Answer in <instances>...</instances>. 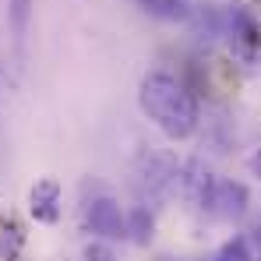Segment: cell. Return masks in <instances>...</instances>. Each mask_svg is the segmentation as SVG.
<instances>
[{
	"label": "cell",
	"instance_id": "cell-2",
	"mask_svg": "<svg viewBox=\"0 0 261 261\" xmlns=\"http://www.w3.org/2000/svg\"><path fill=\"white\" fill-rule=\"evenodd\" d=\"M85 222L92 226V233L110 237V240H117V237L127 233V219H124L120 205H117L113 198H95V201H88L85 205Z\"/></svg>",
	"mask_w": 261,
	"mask_h": 261
},
{
	"label": "cell",
	"instance_id": "cell-3",
	"mask_svg": "<svg viewBox=\"0 0 261 261\" xmlns=\"http://www.w3.org/2000/svg\"><path fill=\"white\" fill-rule=\"evenodd\" d=\"M208 208H216V216H222V219H240L244 208H247V187L233 184V180L216 184L212 198H208Z\"/></svg>",
	"mask_w": 261,
	"mask_h": 261
},
{
	"label": "cell",
	"instance_id": "cell-1",
	"mask_svg": "<svg viewBox=\"0 0 261 261\" xmlns=\"http://www.w3.org/2000/svg\"><path fill=\"white\" fill-rule=\"evenodd\" d=\"M138 102L148 113V120H155V127L170 138H191L198 127V102L187 88L170 74H145L138 88Z\"/></svg>",
	"mask_w": 261,
	"mask_h": 261
},
{
	"label": "cell",
	"instance_id": "cell-6",
	"mask_svg": "<svg viewBox=\"0 0 261 261\" xmlns=\"http://www.w3.org/2000/svg\"><path fill=\"white\" fill-rule=\"evenodd\" d=\"M180 184H184V191H187V198L194 201V205H201V208H208V198H212V187H216V180L208 170H201V163H191L184 176H180Z\"/></svg>",
	"mask_w": 261,
	"mask_h": 261
},
{
	"label": "cell",
	"instance_id": "cell-7",
	"mask_svg": "<svg viewBox=\"0 0 261 261\" xmlns=\"http://www.w3.org/2000/svg\"><path fill=\"white\" fill-rule=\"evenodd\" d=\"M141 4H145V11H148V14L166 18V21H184V18H191L187 0H141Z\"/></svg>",
	"mask_w": 261,
	"mask_h": 261
},
{
	"label": "cell",
	"instance_id": "cell-9",
	"mask_svg": "<svg viewBox=\"0 0 261 261\" xmlns=\"http://www.w3.org/2000/svg\"><path fill=\"white\" fill-rule=\"evenodd\" d=\"M127 233L138 244H148V240H152V216H148L145 208H134L130 219H127Z\"/></svg>",
	"mask_w": 261,
	"mask_h": 261
},
{
	"label": "cell",
	"instance_id": "cell-5",
	"mask_svg": "<svg viewBox=\"0 0 261 261\" xmlns=\"http://www.w3.org/2000/svg\"><path fill=\"white\" fill-rule=\"evenodd\" d=\"M229 36H233V46H240L244 57H254V49H261V32L247 11H229Z\"/></svg>",
	"mask_w": 261,
	"mask_h": 261
},
{
	"label": "cell",
	"instance_id": "cell-11",
	"mask_svg": "<svg viewBox=\"0 0 261 261\" xmlns=\"http://www.w3.org/2000/svg\"><path fill=\"white\" fill-rule=\"evenodd\" d=\"M85 261H113V251L102 244H92V247H85Z\"/></svg>",
	"mask_w": 261,
	"mask_h": 261
},
{
	"label": "cell",
	"instance_id": "cell-4",
	"mask_svg": "<svg viewBox=\"0 0 261 261\" xmlns=\"http://www.w3.org/2000/svg\"><path fill=\"white\" fill-rule=\"evenodd\" d=\"M32 216L39 222H57V216H60V184L57 180L46 176L32 187Z\"/></svg>",
	"mask_w": 261,
	"mask_h": 261
},
{
	"label": "cell",
	"instance_id": "cell-10",
	"mask_svg": "<svg viewBox=\"0 0 261 261\" xmlns=\"http://www.w3.org/2000/svg\"><path fill=\"white\" fill-rule=\"evenodd\" d=\"M216 261H254L247 251V240L244 237H233L229 244H222V251L216 254Z\"/></svg>",
	"mask_w": 261,
	"mask_h": 261
},
{
	"label": "cell",
	"instance_id": "cell-8",
	"mask_svg": "<svg viewBox=\"0 0 261 261\" xmlns=\"http://www.w3.org/2000/svg\"><path fill=\"white\" fill-rule=\"evenodd\" d=\"M7 14H11L14 39L25 43V36H29V21H32V0H7Z\"/></svg>",
	"mask_w": 261,
	"mask_h": 261
}]
</instances>
